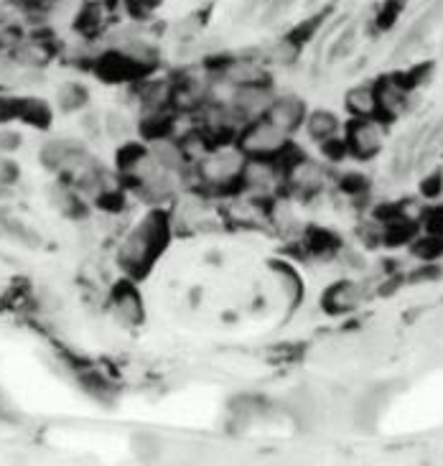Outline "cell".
<instances>
[{
  "mask_svg": "<svg viewBox=\"0 0 443 466\" xmlns=\"http://www.w3.org/2000/svg\"><path fill=\"white\" fill-rule=\"evenodd\" d=\"M105 133L113 140H125L128 135H130V125H128V120L120 115V112H110L105 118Z\"/></svg>",
  "mask_w": 443,
  "mask_h": 466,
  "instance_id": "32",
  "label": "cell"
},
{
  "mask_svg": "<svg viewBox=\"0 0 443 466\" xmlns=\"http://www.w3.org/2000/svg\"><path fill=\"white\" fill-rule=\"evenodd\" d=\"M438 275H441V270H438L436 265H423L410 275V280L413 283H420V280H436Z\"/></svg>",
  "mask_w": 443,
  "mask_h": 466,
  "instance_id": "42",
  "label": "cell"
},
{
  "mask_svg": "<svg viewBox=\"0 0 443 466\" xmlns=\"http://www.w3.org/2000/svg\"><path fill=\"white\" fill-rule=\"evenodd\" d=\"M171 243V217L166 211H148L130 230L118 250V265L130 278H143Z\"/></svg>",
  "mask_w": 443,
  "mask_h": 466,
  "instance_id": "1",
  "label": "cell"
},
{
  "mask_svg": "<svg viewBox=\"0 0 443 466\" xmlns=\"http://www.w3.org/2000/svg\"><path fill=\"white\" fill-rule=\"evenodd\" d=\"M339 255H342L344 265L349 267V270H364L367 267V260H364L362 253H357L352 248H339Z\"/></svg>",
  "mask_w": 443,
  "mask_h": 466,
  "instance_id": "37",
  "label": "cell"
},
{
  "mask_svg": "<svg viewBox=\"0 0 443 466\" xmlns=\"http://www.w3.org/2000/svg\"><path fill=\"white\" fill-rule=\"evenodd\" d=\"M303 248L311 250L313 255H331V253H339L342 243H339L337 237L331 235L329 230H318V227H313V230L306 232Z\"/></svg>",
  "mask_w": 443,
  "mask_h": 466,
  "instance_id": "24",
  "label": "cell"
},
{
  "mask_svg": "<svg viewBox=\"0 0 443 466\" xmlns=\"http://www.w3.org/2000/svg\"><path fill=\"white\" fill-rule=\"evenodd\" d=\"M16 118L33 128H49L51 107L44 100H16Z\"/></svg>",
  "mask_w": 443,
  "mask_h": 466,
  "instance_id": "21",
  "label": "cell"
},
{
  "mask_svg": "<svg viewBox=\"0 0 443 466\" xmlns=\"http://www.w3.org/2000/svg\"><path fill=\"white\" fill-rule=\"evenodd\" d=\"M344 105L357 118H372V115H377L375 84H357V87H352L347 92V97H344Z\"/></svg>",
  "mask_w": 443,
  "mask_h": 466,
  "instance_id": "18",
  "label": "cell"
},
{
  "mask_svg": "<svg viewBox=\"0 0 443 466\" xmlns=\"http://www.w3.org/2000/svg\"><path fill=\"white\" fill-rule=\"evenodd\" d=\"M301 51H303V46H301L298 41H293L291 36H283L265 51V59H268L270 64H278V67H291V64L298 62Z\"/></svg>",
  "mask_w": 443,
  "mask_h": 466,
  "instance_id": "22",
  "label": "cell"
},
{
  "mask_svg": "<svg viewBox=\"0 0 443 466\" xmlns=\"http://www.w3.org/2000/svg\"><path fill=\"white\" fill-rule=\"evenodd\" d=\"M110 306H113L115 321L128 326V329L143 323L145 304H143V296H140V291H138V286L133 283V280H118V283H115Z\"/></svg>",
  "mask_w": 443,
  "mask_h": 466,
  "instance_id": "4",
  "label": "cell"
},
{
  "mask_svg": "<svg viewBox=\"0 0 443 466\" xmlns=\"http://www.w3.org/2000/svg\"><path fill=\"white\" fill-rule=\"evenodd\" d=\"M270 222L278 227L281 232H291L298 224V219H296L293 209H291V204L288 201H275L273 206H270Z\"/></svg>",
  "mask_w": 443,
  "mask_h": 466,
  "instance_id": "29",
  "label": "cell"
},
{
  "mask_svg": "<svg viewBox=\"0 0 443 466\" xmlns=\"http://www.w3.org/2000/svg\"><path fill=\"white\" fill-rule=\"evenodd\" d=\"M140 105H143V115H148V112H166V107L174 105V82H145V87L140 89Z\"/></svg>",
  "mask_w": 443,
  "mask_h": 466,
  "instance_id": "16",
  "label": "cell"
},
{
  "mask_svg": "<svg viewBox=\"0 0 443 466\" xmlns=\"http://www.w3.org/2000/svg\"><path fill=\"white\" fill-rule=\"evenodd\" d=\"M174 192H176L174 174L163 171V168L153 171L148 179H143L140 184H138V196H140L143 201H148V204H161V201L171 199Z\"/></svg>",
  "mask_w": 443,
  "mask_h": 466,
  "instance_id": "14",
  "label": "cell"
},
{
  "mask_svg": "<svg viewBox=\"0 0 443 466\" xmlns=\"http://www.w3.org/2000/svg\"><path fill=\"white\" fill-rule=\"evenodd\" d=\"M57 105L62 112H77L79 107L87 105V89L79 82H67L57 92Z\"/></svg>",
  "mask_w": 443,
  "mask_h": 466,
  "instance_id": "25",
  "label": "cell"
},
{
  "mask_svg": "<svg viewBox=\"0 0 443 466\" xmlns=\"http://www.w3.org/2000/svg\"><path fill=\"white\" fill-rule=\"evenodd\" d=\"M77 148H82V145L74 143V140H49V143H44L41 150H38V161H41L44 168H49V171H62L69 153Z\"/></svg>",
  "mask_w": 443,
  "mask_h": 466,
  "instance_id": "19",
  "label": "cell"
},
{
  "mask_svg": "<svg viewBox=\"0 0 443 466\" xmlns=\"http://www.w3.org/2000/svg\"><path fill=\"white\" fill-rule=\"evenodd\" d=\"M413 255L420 257L423 262H436L443 257V235L428 232L420 240H413Z\"/></svg>",
  "mask_w": 443,
  "mask_h": 466,
  "instance_id": "26",
  "label": "cell"
},
{
  "mask_svg": "<svg viewBox=\"0 0 443 466\" xmlns=\"http://www.w3.org/2000/svg\"><path fill=\"white\" fill-rule=\"evenodd\" d=\"M148 153L150 158L163 168V171H169V174H181L184 168H186V155H184L181 145L171 140V138H156V140H150L148 145Z\"/></svg>",
  "mask_w": 443,
  "mask_h": 466,
  "instance_id": "12",
  "label": "cell"
},
{
  "mask_svg": "<svg viewBox=\"0 0 443 466\" xmlns=\"http://www.w3.org/2000/svg\"><path fill=\"white\" fill-rule=\"evenodd\" d=\"M288 145H291L288 133L275 128L265 118L247 123V128L237 135V150H242L247 158H260V161H275Z\"/></svg>",
  "mask_w": 443,
  "mask_h": 466,
  "instance_id": "2",
  "label": "cell"
},
{
  "mask_svg": "<svg viewBox=\"0 0 443 466\" xmlns=\"http://www.w3.org/2000/svg\"><path fill=\"white\" fill-rule=\"evenodd\" d=\"M273 92L270 87L262 82V84H245V87H235V94H232V110L237 118H252L257 120L260 115H265L273 102Z\"/></svg>",
  "mask_w": 443,
  "mask_h": 466,
  "instance_id": "8",
  "label": "cell"
},
{
  "mask_svg": "<svg viewBox=\"0 0 443 466\" xmlns=\"http://www.w3.org/2000/svg\"><path fill=\"white\" fill-rule=\"evenodd\" d=\"M375 94H377V112H380L385 120H395V118H400V115L405 112L408 92L395 84L393 77H387V79L377 82Z\"/></svg>",
  "mask_w": 443,
  "mask_h": 466,
  "instance_id": "11",
  "label": "cell"
},
{
  "mask_svg": "<svg viewBox=\"0 0 443 466\" xmlns=\"http://www.w3.org/2000/svg\"><path fill=\"white\" fill-rule=\"evenodd\" d=\"M219 77L232 84V87H245V84H262L265 74L262 67L250 59H227L225 67L219 69Z\"/></svg>",
  "mask_w": 443,
  "mask_h": 466,
  "instance_id": "13",
  "label": "cell"
},
{
  "mask_svg": "<svg viewBox=\"0 0 443 466\" xmlns=\"http://www.w3.org/2000/svg\"><path fill=\"white\" fill-rule=\"evenodd\" d=\"M18 181V166L13 161H0V187H13Z\"/></svg>",
  "mask_w": 443,
  "mask_h": 466,
  "instance_id": "40",
  "label": "cell"
},
{
  "mask_svg": "<svg viewBox=\"0 0 443 466\" xmlns=\"http://www.w3.org/2000/svg\"><path fill=\"white\" fill-rule=\"evenodd\" d=\"M133 446H135V451L138 454H143V456H156L158 454V441L153 438V436H135L133 438Z\"/></svg>",
  "mask_w": 443,
  "mask_h": 466,
  "instance_id": "38",
  "label": "cell"
},
{
  "mask_svg": "<svg viewBox=\"0 0 443 466\" xmlns=\"http://www.w3.org/2000/svg\"><path fill=\"white\" fill-rule=\"evenodd\" d=\"M21 143H23L21 133H16V131H0V153H13V150L21 148Z\"/></svg>",
  "mask_w": 443,
  "mask_h": 466,
  "instance_id": "39",
  "label": "cell"
},
{
  "mask_svg": "<svg viewBox=\"0 0 443 466\" xmlns=\"http://www.w3.org/2000/svg\"><path fill=\"white\" fill-rule=\"evenodd\" d=\"M79 128H82V133H84V135L97 138V135H100V118H97V115H92V112H87V115L82 118Z\"/></svg>",
  "mask_w": 443,
  "mask_h": 466,
  "instance_id": "41",
  "label": "cell"
},
{
  "mask_svg": "<svg viewBox=\"0 0 443 466\" xmlns=\"http://www.w3.org/2000/svg\"><path fill=\"white\" fill-rule=\"evenodd\" d=\"M79 382H82V390L89 392L94 400H107L110 395H113V385L107 382L105 377H102L100 372H94V370H89V372H82L79 375Z\"/></svg>",
  "mask_w": 443,
  "mask_h": 466,
  "instance_id": "28",
  "label": "cell"
},
{
  "mask_svg": "<svg viewBox=\"0 0 443 466\" xmlns=\"http://www.w3.org/2000/svg\"><path fill=\"white\" fill-rule=\"evenodd\" d=\"M339 189H342L347 196H362L369 189V179L364 174H357V171H349L339 179Z\"/></svg>",
  "mask_w": 443,
  "mask_h": 466,
  "instance_id": "31",
  "label": "cell"
},
{
  "mask_svg": "<svg viewBox=\"0 0 443 466\" xmlns=\"http://www.w3.org/2000/svg\"><path fill=\"white\" fill-rule=\"evenodd\" d=\"M18 3H26V0H18Z\"/></svg>",
  "mask_w": 443,
  "mask_h": 466,
  "instance_id": "45",
  "label": "cell"
},
{
  "mask_svg": "<svg viewBox=\"0 0 443 466\" xmlns=\"http://www.w3.org/2000/svg\"><path fill=\"white\" fill-rule=\"evenodd\" d=\"M306 133L313 138V140L324 143V140H329V138H334L339 133V118L329 110L311 112V115L306 118Z\"/></svg>",
  "mask_w": 443,
  "mask_h": 466,
  "instance_id": "20",
  "label": "cell"
},
{
  "mask_svg": "<svg viewBox=\"0 0 443 466\" xmlns=\"http://www.w3.org/2000/svg\"><path fill=\"white\" fill-rule=\"evenodd\" d=\"M49 201L57 206L59 214H64V217L82 219L87 214V206L82 204L77 189L69 187V184H54V187L49 189Z\"/></svg>",
  "mask_w": 443,
  "mask_h": 466,
  "instance_id": "17",
  "label": "cell"
},
{
  "mask_svg": "<svg viewBox=\"0 0 443 466\" xmlns=\"http://www.w3.org/2000/svg\"><path fill=\"white\" fill-rule=\"evenodd\" d=\"M270 267H273L275 278L281 283V291H283V296H286L288 306H291V309H298V304L303 301V296H306V286H303V278L298 275V270H296L291 262H281V260H273Z\"/></svg>",
  "mask_w": 443,
  "mask_h": 466,
  "instance_id": "15",
  "label": "cell"
},
{
  "mask_svg": "<svg viewBox=\"0 0 443 466\" xmlns=\"http://www.w3.org/2000/svg\"><path fill=\"white\" fill-rule=\"evenodd\" d=\"M245 161H247V155L237 148L217 150V153L204 155V158L196 163L199 184H204V187H217V189L230 187V184H240Z\"/></svg>",
  "mask_w": 443,
  "mask_h": 466,
  "instance_id": "3",
  "label": "cell"
},
{
  "mask_svg": "<svg viewBox=\"0 0 443 466\" xmlns=\"http://www.w3.org/2000/svg\"><path fill=\"white\" fill-rule=\"evenodd\" d=\"M13 59H16V64H18V67L36 69V67H41V64L49 62V51H46L44 44L31 41V44L18 46V49H16V54H13Z\"/></svg>",
  "mask_w": 443,
  "mask_h": 466,
  "instance_id": "27",
  "label": "cell"
},
{
  "mask_svg": "<svg viewBox=\"0 0 443 466\" xmlns=\"http://www.w3.org/2000/svg\"><path fill=\"white\" fill-rule=\"evenodd\" d=\"M321 21H324V16H313V18H308V21H303L301 26H296V28L288 33V36L293 38V41H298L301 46H306L308 41H311L313 33L318 31V23H321Z\"/></svg>",
  "mask_w": 443,
  "mask_h": 466,
  "instance_id": "34",
  "label": "cell"
},
{
  "mask_svg": "<svg viewBox=\"0 0 443 466\" xmlns=\"http://www.w3.org/2000/svg\"><path fill=\"white\" fill-rule=\"evenodd\" d=\"M364 299V286L357 280H337L331 283L324 293H321V306L324 311L339 316V314H349L357 306L362 304Z\"/></svg>",
  "mask_w": 443,
  "mask_h": 466,
  "instance_id": "9",
  "label": "cell"
},
{
  "mask_svg": "<svg viewBox=\"0 0 443 466\" xmlns=\"http://www.w3.org/2000/svg\"><path fill=\"white\" fill-rule=\"evenodd\" d=\"M347 148L359 161H369L382 150V128L369 118H357L347 128Z\"/></svg>",
  "mask_w": 443,
  "mask_h": 466,
  "instance_id": "5",
  "label": "cell"
},
{
  "mask_svg": "<svg viewBox=\"0 0 443 466\" xmlns=\"http://www.w3.org/2000/svg\"><path fill=\"white\" fill-rule=\"evenodd\" d=\"M179 145H181V150H184V155H186L189 163H199L204 155H209V148H212V138H209V133L189 131V133H184V135H181Z\"/></svg>",
  "mask_w": 443,
  "mask_h": 466,
  "instance_id": "23",
  "label": "cell"
},
{
  "mask_svg": "<svg viewBox=\"0 0 443 466\" xmlns=\"http://www.w3.org/2000/svg\"><path fill=\"white\" fill-rule=\"evenodd\" d=\"M420 192L428 199H438L443 194V171H431V174L425 176L423 184H420Z\"/></svg>",
  "mask_w": 443,
  "mask_h": 466,
  "instance_id": "36",
  "label": "cell"
},
{
  "mask_svg": "<svg viewBox=\"0 0 443 466\" xmlns=\"http://www.w3.org/2000/svg\"><path fill=\"white\" fill-rule=\"evenodd\" d=\"M262 118L270 120L283 133H293L296 128H301V123L306 118V102L301 100V97H293V94H283V97H275L270 102L268 112Z\"/></svg>",
  "mask_w": 443,
  "mask_h": 466,
  "instance_id": "10",
  "label": "cell"
},
{
  "mask_svg": "<svg viewBox=\"0 0 443 466\" xmlns=\"http://www.w3.org/2000/svg\"><path fill=\"white\" fill-rule=\"evenodd\" d=\"M11 118H16V100L0 97V123H6Z\"/></svg>",
  "mask_w": 443,
  "mask_h": 466,
  "instance_id": "43",
  "label": "cell"
},
{
  "mask_svg": "<svg viewBox=\"0 0 443 466\" xmlns=\"http://www.w3.org/2000/svg\"><path fill=\"white\" fill-rule=\"evenodd\" d=\"M400 11H403V0H385V6H382L380 16H377V28L387 31V28H393V23L398 21Z\"/></svg>",
  "mask_w": 443,
  "mask_h": 466,
  "instance_id": "33",
  "label": "cell"
},
{
  "mask_svg": "<svg viewBox=\"0 0 443 466\" xmlns=\"http://www.w3.org/2000/svg\"><path fill=\"white\" fill-rule=\"evenodd\" d=\"M148 3H150V6H158V3H161V0H148Z\"/></svg>",
  "mask_w": 443,
  "mask_h": 466,
  "instance_id": "44",
  "label": "cell"
},
{
  "mask_svg": "<svg viewBox=\"0 0 443 466\" xmlns=\"http://www.w3.org/2000/svg\"><path fill=\"white\" fill-rule=\"evenodd\" d=\"M278 166L270 161H260V158H247L240 176V189L245 194H250L255 199H265L278 184Z\"/></svg>",
  "mask_w": 443,
  "mask_h": 466,
  "instance_id": "7",
  "label": "cell"
},
{
  "mask_svg": "<svg viewBox=\"0 0 443 466\" xmlns=\"http://www.w3.org/2000/svg\"><path fill=\"white\" fill-rule=\"evenodd\" d=\"M102 26V8L100 3H87L82 8V13L77 16V28H82L84 33H94Z\"/></svg>",
  "mask_w": 443,
  "mask_h": 466,
  "instance_id": "30",
  "label": "cell"
},
{
  "mask_svg": "<svg viewBox=\"0 0 443 466\" xmlns=\"http://www.w3.org/2000/svg\"><path fill=\"white\" fill-rule=\"evenodd\" d=\"M321 150H324V158L326 161H342L344 155L349 153V148H347V140H339L337 135L334 138H329V140H324L321 143Z\"/></svg>",
  "mask_w": 443,
  "mask_h": 466,
  "instance_id": "35",
  "label": "cell"
},
{
  "mask_svg": "<svg viewBox=\"0 0 443 466\" xmlns=\"http://www.w3.org/2000/svg\"><path fill=\"white\" fill-rule=\"evenodd\" d=\"M283 176H286V181L291 184V189L298 192L301 196H311V194L321 192L326 184L324 163H316V161H311V158H303V155H298L291 166H286Z\"/></svg>",
  "mask_w": 443,
  "mask_h": 466,
  "instance_id": "6",
  "label": "cell"
}]
</instances>
